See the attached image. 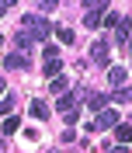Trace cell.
<instances>
[{
  "label": "cell",
  "instance_id": "obj_1",
  "mask_svg": "<svg viewBox=\"0 0 132 153\" xmlns=\"http://www.w3.org/2000/svg\"><path fill=\"white\" fill-rule=\"evenodd\" d=\"M49 21L42 18V14H24L21 18V28H18V35H14V42L21 45V52L31 45V42H42V38H49Z\"/></svg>",
  "mask_w": 132,
  "mask_h": 153
},
{
  "label": "cell",
  "instance_id": "obj_2",
  "mask_svg": "<svg viewBox=\"0 0 132 153\" xmlns=\"http://www.w3.org/2000/svg\"><path fill=\"white\" fill-rule=\"evenodd\" d=\"M42 59H45V63H42V66H45V76H52V80H56V76H59V70H63V59H59V49H56V45H45Z\"/></svg>",
  "mask_w": 132,
  "mask_h": 153
},
{
  "label": "cell",
  "instance_id": "obj_3",
  "mask_svg": "<svg viewBox=\"0 0 132 153\" xmlns=\"http://www.w3.org/2000/svg\"><path fill=\"white\" fill-rule=\"evenodd\" d=\"M115 125H118V111H115V108H104V111H97V118L87 125V129H94V132H104V129H115Z\"/></svg>",
  "mask_w": 132,
  "mask_h": 153
},
{
  "label": "cell",
  "instance_id": "obj_4",
  "mask_svg": "<svg viewBox=\"0 0 132 153\" xmlns=\"http://www.w3.org/2000/svg\"><path fill=\"white\" fill-rule=\"evenodd\" d=\"M87 4H90V10H87L84 25L87 28H97V25H101V14H104V0H87Z\"/></svg>",
  "mask_w": 132,
  "mask_h": 153
},
{
  "label": "cell",
  "instance_id": "obj_5",
  "mask_svg": "<svg viewBox=\"0 0 132 153\" xmlns=\"http://www.w3.org/2000/svg\"><path fill=\"white\" fill-rule=\"evenodd\" d=\"M76 97H80V94L66 91V94H63V97L56 101V108H59V111H66V115H70V111H76Z\"/></svg>",
  "mask_w": 132,
  "mask_h": 153
},
{
  "label": "cell",
  "instance_id": "obj_6",
  "mask_svg": "<svg viewBox=\"0 0 132 153\" xmlns=\"http://www.w3.org/2000/svg\"><path fill=\"white\" fill-rule=\"evenodd\" d=\"M49 115H52V111H49V105L42 101V97H35V101H31V118H38V122H45Z\"/></svg>",
  "mask_w": 132,
  "mask_h": 153
},
{
  "label": "cell",
  "instance_id": "obj_7",
  "mask_svg": "<svg viewBox=\"0 0 132 153\" xmlns=\"http://www.w3.org/2000/svg\"><path fill=\"white\" fill-rule=\"evenodd\" d=\"M90 59H94V63H108V42H94V45H90Z\"/></svg>",
  "mask_w": 132,
  "mask_h": 153
},
{
  "label": "cell",
  "instance_id": "obj_8",
  "mask_svg": "<svg viewBox=\"0 0 132 153\" xmlns=\"http://www.w3.org/2000/svg\"><path fill=\"white\" fill-rule=\"evenodd\" d=\"M4 63H7L10 70H24V66H28V59H24V52H10V56L4 59Z\"/></svg>",
  "mask_w": 132,
  "mask_h": 153
},
{
  "label": "cell",
  "instance_id": "obj_9",
  "mask_svg": "<svg viewBox=\"0 0 132 153\" xmlns=\"http://www.w3.org/2000/svg\"><path fill=\"white\" fill-rule=\"evenodd\" d=\"M115 136H118V143H132V125H125V122H118V125H115Z\"/></svg>",
  "mask_w": 132,
  "mask_h": 153
},
{
  "label": "cell",
  "instance_id": "obj_10",
  "mask_svg": "<svg viewBox=\"0 0 132 153\" xmlns=\"http://www.w3.org/2000/svg\"><path fill=\"white\" fill-rule=\"evenodd\" d=\"M56 35H59V42H63V45H73V42H76L73 28H66V25H59V28H56Z\"/></svg>",
  "mask_w": 132,
  "mask_h": 153
},
{
  "label": "cell",
  "instance_id": "obj_11",
  "mask_svg": "<svg viewBox=\"0 0 132 153\" xmlns=\"http://www.w3.org/2000/svg\"><path fill=\"white\" fill-rule=\"evenodd\" d=\"M108 84H111V87L125 84V70H122V66H111V70H108Z\"/></svg>",
  "mask_w": 132,
  "mask_h": 153
},
{
  "label": "cell",
  "instance_id": "obj_12",
  "mask_svg": "<svg viewBox=\"0 0 132 153\" xmlns=\"http://www.w3.org/2000/svg\"><path fill=\"white\" fill-rule=\"evenodd\" d=\"M129 31H132V21L122 18V21H118V42H125V45H129Z\"/></svg>",
  "mask_w": 132,
  "mask_h": 153
},
{
  "label": "cell",
  "instance_id": "obj_13",
  "mask_svg": "<svg viewBox=\"0 0 132 153\" xmlns=\"http://www.w3.org/2000/svg\"><path fill=\"white\" fill-rule=\"evenodd\" d=\"M18 129H21V118H18V115H10V118H4V136L18 132Z\"/></svg>",
  "mask_w": 132,
  "mask_h": 153
},
{
  "label": "cell",
  "instance_id": "obj_14",
  "mask_svg": "<svg viewBox=\"0 0 132 153\" xmlns=\"http://www.w3.org/2000/svg\"><path fill=\"white\" fill-rule=\"evenodd\" d=\"M66 87H70V84H66V76H56V80L49 84V91H52V94H59V97H63V94H66Z\"/></svg>",
  "mask_w": 132,
  "mask_h": 153
},
{
  "label": "cell",
  "instance_id": "obj_15",
  "mask_svg": "<svg viewBox=\"0 0 132 153\" xmlns=\"http://www.w3.org/2000/svg\"><path fill=\"white\" fill-rule=\"evenodd\" d=\"M87 105L94 108V111H104V94H90V97H87Z\"/></svg>",
  "mask_w": 132,
  "mask_h": 153
},
{
  "label": "cell",
  "instance_id": "obj_16",
  "mask_svg": "<svg viewBox=\"0 0 132 153\" xmlns=\"http://www.w3.org/2000/svg\"><path fill=\"white\" fill-rule=\"evenodd\" d=\"M10 108H14V94H7V97H0V115H7Z\"/></svg>",
  "mask_w": 132,
  "mask_h": 153
},
{
  "label": "cell",
  "instance_id": "obj_17",
  "mask_svg": "<svg viewBox=\"0 0 132 153\" xmlns=\"http://www.w3.org/2000/svg\"><path fill=\"white\" fill-rule=\"evenodd\" d=\"M118 21H122L118 14H108V18H104V25H108V28H118Z\"/></svg>",
  "mask_w": 132,
  "mask_h": 153
},
{
  "label": "cell",
  "instance_id": "obj_18",
  "mask_svg": "<svg viewBox=\"0 0 132 153\" xmlns=\"http://www.w3.org/2000/svg\"><path fill=\"white\" fill-rule=\"evenodd\" d=\"M108 153H129V146H122V143H118V146H111Z\"/></svg>",
  "mask_w": 132,
  "mask_h": 153
},
{
  "label": "cell",
  "instance_id": "obj_19",
  "mask_svg": "<svg viewBox=\"0 0 132 153\" xmlns=\"http://www.w3.org/2000/svg\"><path fill=\"white\" fill-rule=\"evenodd\" d=\"M7 4H10V0H0V14H4V10H7Z\"/></svg>",
  "mask_w": 132,
  "mask_h": 153
},
{
  "label": "cell",
  "instance_id": "obj_20",
  "mask_svg": "<svg viewBox=\"0 0 132 153\" xmlns=\"http://www.w3.org/2000/svg\"><path fill=\"white\" fill-rule=\"evenodd\" d=\"M4 91H7V84H4V80H0V94H4Z\"/></svg>",
  "mask_w": 132,
  "mask_h": 153
},
{
  "label": "cell",
  "instance_id": "obj_21",
  "mask_svg": "<svg viewBox=\"0 0 132 153\" xmlns=\"http://www.w3.org/2000/svg\"><path fill=\"white\" fill-rule=\"evenodd\" d=\"M0 42H4V35H0Z\"/></svg>",
  "mask_w": 132,
  "mask_h": 153
}]
</instances>
